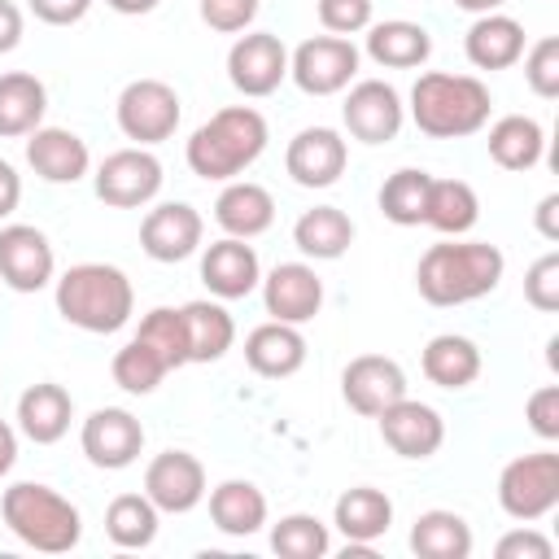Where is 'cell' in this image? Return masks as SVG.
<instances>
[{"instance_id":"6da1fadb","label":"cell","mask_w":559,"mask_h":559,"mask_svg":"<svg viewBox=\"0 0 559 559\" xmlns=\"http://www.w3.org/2000/svg\"><path fill=\"white\" fill-rule=\"evenodd\" d=\"M507 258L489 240H437L415 266V288L428 306H467L489 297L502 284Z\"/></svg>"},{"instance_id":"7a4b0ae2","label":"cell","mask_w":559,"mask_h":559,"mask_svg":"<svg viewBox=\"0 0 559 559\" xmlns=\"http://www.w3.org/2000/svg\"><path fill=\"white\" fill-rule=\"evenodd\" d=\"M266 140H271V127L253 105H227L188 135L183 157L197 179L227 183V179H240L266 153Z\"/></svg>"},{"instance_id":"3957f363","label":"cell","mask_w":559,"mask_h":559,"mask_svg":"<svg viewBox=\"0 0 559 559\" xmlns=\"http://www.w3.org/2000/svg\"><path fill=\"white\" fill-rule=\"evenodd\" d=\"M57 314L92 336H109L122 332L135 314V288L127 280V271L109 266V262H79L70 271H61L57 280Z\"/></svg>"},{"instance_id":"277c9868","label":"cell","mask_w":559,"mask_h":559,"mask_svg":"<svg viewBox=\"0 0 559 559\" xmlns=\"http://www.w3.org/2000/svg\"><path fill=\"white\" fill-rule=\"evenodd\" d=\"M489 87L476 74L428 70L411 87V122L432 140H463L489 127Z\"/></svg>"},{"instance_id":"5b68a950","label":"cell","mask_w":559,"mask_h":559,"mask_svg":"<svg viewBox=\"0 0 559 559\" xmlns=\"http://www.w3.org/2000/svg\"><path fill=\"white\" fill-rule=\"evenodd\" d=\"M0 520L9 524V533L22 546H31L39 555H66L83 537L79 507L66 493H57L52 485H44V480H17V485H9L4 498H0Z\"/></svg>"},{"instance_id":"8992f818","label":"cell","mask_w":559,"mask_h":559,"mask_svg":"<svg viewBox=\"0 0 559 559\" xmlns=\"http://www.w3.org/2000/svg\"><path fill=\"white\" fill-rule=\"evenodd\" d=\"M498 507L520 524H537L542 515H550L559 507V454L550 445L515 454L498 472Z\"/></svg>"},{"instance_id":"52a82bcc","label":"cell","mask_w":559,"mask_h":559,"mask_svg":"<svg viewBox=\"0 0 559 559\" xmlns=\"http://www.w3.org/2000/svg\"><path fill=\"white\" fill-rule=\"evenodd\" d=\"M114 118H118V131L127 140H135L140 148H153V144L170 140L179 131L183 105H179V92L166 79H131L118 92Z\"/></svg>"},{"instance_id":"ba28073f","label":"cell","mask_w":559,"mask_h":559,"mask_svg":"<svg viewBox=\"0 0 559 559\" xmlns=\"http://www.w3.org/2000/svg\"><path fill=\"white\" fill-rule=\"evenodd\" d=\"M362 52L345 35H310L288 52V79L306 96H336L358 79Z\"/></svg>"},{"instance_id":"9c48e42d","label":"cell","mask_w":559,"mask_h":559,"mask_svg":"<svg viewBox=\"0 0 559 559\" xmlns=\"http://www.w3.org/2000/svg\"><path fill=\"white\" fill-rule=\"evenodd\" d=\"M162 162L153 148H118L96 166V197L114 210H140L162 192Z\"/></svg>"},{"instance_id":"30bf717a","label":"cell","mask_w":559,"mask_h":559,"mask_svg":"<svg viewBox=\"0 0 559 559\" xmlns=\"http://www.w3.org/2000/svg\"><path fill=\"white\" fill-rule=\"evenodd\" d=\"M345 131L362 144H389L397 140L402 122H406V105L402 92L384 79H358L345 87V105H341Z\"/></svg>"},{"instance_id":"8fae6325","label":"cell","mask_w":559,"mask_h":559,"mask_svg":"<svg viewBox=\"0 0 559 559\" xmlns=\"http://www.w3.org/2000/svg\"><path fill=\"white\" fill-rule=\"evenodd\" d=\"M227 79L240 96H271L288 79V48L271 31H245L227 48Z\"/></svg>"},{"instance_id":"7c38bea8","label":"cell","mask_w":559,"mask_h":559,"mask_svg":"<svg viewBox=\"0 0 559 559\" xmlns=\"http://www.w3.org/2000/svg\"><path fill=\"white\" fill-rule=\"evenodd\" d=\"M79 445H83V454H87L92 467L122 472L144 450V424L127 406H96L83 419V428H79Z\"/></svg>"},{"instance_id":"4fadbf2b","label":"cell","mask_w":559,"mask_h":559,"mask_svg":"<svg viewBox=\"0 0 559 559\" xmlns=\"http://www.w3.org/2000/svg\"><path fill=\"white\" fill-rule=\"evenodd\" d=\"M57 275L52 240L31 223H4L0 227V284L13 293H39Z\"/></svg>"},{"instance_id":"5bb4252c","label":"cell","mask_w":559,"mask_h":559,"mask_svg":"<svg viewBox=\"0 0 559 559\" xmlns=\"http://www.w3.org/2000/svg\"><path fill=\"white\" fill-rule=\"evenodd\" d=\"M341 397H345V406L354 415L376 419L384 406H393L397 397H406V371L389 354H358L341 371Z\"/></svg>"},{"instance_id":"9a60e30c","label":"cell","mask_w":559,"mask_h":559,"mask_svg":"<svg viewBox=\"0 0 559 559\" xmlns=\"http://www.w3.org/2000/svg\"><path fill=\"white\" fill-rule=\"evenodd\" d=\"M349 166V144L336 127H301L284 148V170L297 188H332Z\"/></svg>"},{"instance_id":"2e32d148","label":"cell","mask_w":559,"mask_h":559,"mask_svg":"<svg viewBox=\"0 0 559 559\" xmlns=\"http://www.w3.org/2000/svg\"><path fill=\"white\" fill-rule=\"evenodd\" d=\"M144 493L157 511L166 515H188L192 507L205 502V467L197 454L188 450H162L148 467H144Z\"/></svg>"},{"instance_id":"e0dca14e","label":"cell","mask_w":559,"mask_h":559,"mask_svg":"<svg viewBox=\"0 0 559 559\" xmlns=\"http://www.w3.org/2000/svg\"><path fill=\"white\" fill-rule=\"evenodd\" d=\"M201 240H205V218L188 201H162L140 223V249L153 262H183L201 249Z\"/></svg>"},{"instance_id":"ac0fdd59","label":"cell","mask_w":559,"mask_h":559,"mask_svg":"<svg viewBox=\"0 0 559 559\" xmlns=\"http://www.w3.org/2000/svg\"><path fill=\"white\" fill-rule=\"evenodd\" d=\"M380 424V437L384 445L397 454V459H432L445 441V419L437 406L428 402H415V397H397L393 406H384L376 415Z\"/></svg>"},{"instance_id":"d6986e66","label":"cell","mask_w":559,"mask_h":559,"mask_svg":"<svg viewBox=\"0 0 559 559\" xmlns=\"http://www.w3.org/2000/svg\"><path fill=\"white\" fill-rule=\"evenodd\" d=\"M262 306L280 323H310L323 310V280L310 262H280L262 275Z\"/></svg>"},{"instance_id":"ffe728a7","label":"cell","mask_w":559,"mask_h":559,"mask_svg":"<svg viewBox=\"0 0 559 559\" xmlns=\"http://www.w3.org/2000/svg\"><path fill=\"white\" fill-rule=\"evenodd\" d=\"M201 284L210 288V297L218 301H240L262 284V262L258 249L249 240L223 236L214 245H205L201 253Z\"/></svg>"},{"instance_id":"44dd1931","label":"cell","mask_w":559,"mask_h":559,"mask_svg":"<svg viewBox=\"0 0 559 559\" xmlns=\"http://www.w3.org/2000/svg\"><path fill=\"white\" fill-rule=\"evenodd\" d=\"M26 166L44 183H79L92 170V148L70 127H35L26 135Z\"/></svg>"},{"instance_id":"7402d4cb","label":"cell","mask_w":559,"mask_h":559,"mask_svg":"<svg viewBox=\"0 0 559 559\" xmlns=\"http://www.w3.org/2000/svg\"><path fill=\"white\" fill-rule=\"evenodd\" d=\"M245 362L262 380H288L306 367V336L297 323L266 319L245 336Z\"/></svg>"},{"instance_id":"603a6c76","label":"cell","mask_w":559,"mask_h":559,"mask_svg":"<svg viewBox=\"0 0 559 559\" xmlns=\"http://www.w3.org/2000/svg\"><path fill=\"white\" fill-rule=\"evenodd\" d=\"M13 419H17V432H22L26 441H35V445H57V441L70 432L74 397H70L61 384L39 380V384L22 389Z\"/></svg>"},{"instance_id":"cb8c5ba5","label":"cell","mask_w":559,"mask_h":559,"mask_svg":"<svg viewBox=\"0 0 559 559\" xmlns=\"http://www.w3.org/2000/svg\"><path fill=\"white\" fill-rule=\"evenodd\" d=\"M214 223L223 227V236L236 240H253L262 231H271L275 223V197L253 183V179H227L218 201H214Z\"/></svg>"},{"instance_id":"d4e9b609","label":"cell","mask_w":559,"mask_h":559,"mask_svg":"<svg viewBox=\"0 0 559 559\" xmlns=\"http://www.w3.org/2000/svg\"><path fill=\"white\" fill-rule=\"evenodd\" d=\"M463 52L476 70H511L524 57V26L502 9L480 13L463 35Z\"/></svg>"},{"instance_id":"484cf974","label":"cell","mask_w":559,"mask_h":559,"mask_svg":"<svg viewBox=\"0 0 559 559\" xmlns=\"http://www.w3.org/2000/svg\"><path fill=\"white\" fill-rule=\"evenodd\" d=\"M332 524L345 542H358V546H376L389 524H393V498L376 485H354L336 498L332 507Z\"/></svg>"},{"instance_id":"4316f807","label":"cell","mask_w":559,"mask_h":559,"mask_svg":"<svg viewBox=\"0 0 559 559\" xmlns=\"http://www.w3.org/2000/svg\"><path fill=\"white\" fill-rule=\"evenodd\" d=\"M367 57L384 70H415L432 57V35H428V26L406 22V17L371 22L367 26Z\"/></svg>"},{"instance_id":"83f0119b","label":"cell","mask_w":559,"mask_h":559,"mask_svg":"<svg viewBox=\"0 0 559 559\" xmlns=\"http://www.w3.org/2000/svg\"><path fill=\"white\" fill-rule=\"evenodd\" d=\"M293 245L314 262H336L354 245V218L341 205H314L301 210L293 223Z\"/></svg>"},{"instance_id":"f1b7e54d","label":"cell","mask_w":559,"mask_h":559,"mask_svg":"<svg viewBox=\"0 0 559 559\" xmlns=\"http://www.w3.org/2000/svg\"><path fill=\"white\" fill-rule=\"evenodd\" d=\"M48 114V87L31 70L0 74V140H22L35 127H44Z\"/></svg>"},{"instance_id":"f546056e","label":"cell","mask_w":559,"mask_h":559,"mask_svg":"<svg viewBox=\"0 0 559 559\" xmlns=\"http://www.w3.org/2000/svg\"><path fill=\"white\" fill-rule=\"evenodd\" d=\"M419 367H424L428 384H437V389H467L480 376V345L459 332H437L424 345Z\"/></svg>"},{"instance_id":"4dcf8cb0","label":"cell","mask_w":559,"mask_h":559,"mask_svg":"<svg viewBox=\"0 0 559 559\" xmlns=\"http://www.w3.org/2000/svg\"><path fill=\"white\" fill-rule=\"evenodd\" d=\"M210 520L227 537H253L266 524V493L253 480H223L210 489Z\"/></svg>"},{"instance_id":"1f68e13d","label":"cell","mask_w":559,"mask_h":559,"mask_svg":"<svg viewBox=\"0 0 559 559\" xmlns=\"http://www.w3.org/2000/svg\"><path fill=\"white\" fill-rule=\"evenodd\" d=\"M183 314V336H188V362H218L236 345V319L227 314L223 301H188L179 306Z\"/></svg>"},{"instance_id":"d6a6232c","label":"cell","mask_w":559,"mask_h":559,"mask_svg":"<svg viewBox=\"0 0 559 559\" xmlns=\"http://www.w3.org/2000/svg\"><path fill=\"white\" fill-rule=\"evenodd\" d=\"M489 157L502 166V170H533L546 153V131L537 118L528 114H502L493 127H489Z\"/></svg>"},{"instance_id":"836d02e7","label":"cell","mask_w":559,"mask_h":559,"mask_svg":"<svg viewBox=\"0 0 559 559\" xmlns=\"http://www.w3.org/2000/svg\"><path fill=\"white\" fill-rule=\"evenodd\" d=\"M411 550L419 559H467L472 555V524L445 507L419 511L411 524Z\"/></svg>"},{"instance_id":"e575fe53","label":"cell","mask_w":559,"mask_h":559,"mask_svg":"<svg viewBox=\"0 0 559 559\" xmlns=\"http://www.w3.org/2000/svg\"><path fill=\"white\" fill-rule=\"evenodd\" d=\"M480 218V197L467 179H432L428 183V210L424 223L441 236H467Z\"/></svg>"},{"instance_id":"d590c367","label":"cell","mask_w":559,"mask_h":559,"mask_svg":"<svg viewBox=\"0 0 559 559\" xmlns=\"http://www.w3.org/2000/svg\"><path fill=\"white\" fill-rule=\"evenodd\" d=\"M157 524H162V511L148 502V493H118L109 507H105V537L122 550H144L153 546L157 537Z\"/></svg>"},{"instance_id":"8d00e7d4","label":"cell","mask_w":559,"mask_h":559,"mask_svg":"<svg viewBox=\"0 0 559 559\" xmlns=\"http://www.w3.org/2000/svg\"><path fill=\"white\" fill-rule=\"evenodd\" d=\"M428 183L432 175L419 170V166H402L384 179L380 188V214L397 227H419L424 223V210H428Z\"/></svg>"},{"instance_id":"74e56055","label":"cell","mask_w":559,"mask_h":559,"mask_svg":"<svg viewBox=\"0 0 559 559\" xmlns=\"http://www.w3.org/2000/svg\"><path fill=\"white\" fill-rule=\"evenodd\" d=\"M109 371H114V384L122 389V393H135V397H144V393H153L166 376H170V367H166V358L148 345V341H140V336H131L118 354H114V362H109Z\"/></svg>"},{"instance_id":"f35d334b","label":"cell","mask_w":559,"mask_h":559,"mask_svg":"<svg viewBox=\"0 0 559 559\" xmlns=\"http://www.w3.org/2000/svg\"><path fill=\"white\" fill-rule=\"evenodd\" d=\"M271 550L280 559H323L332 550V528L310 511H293L271 524Z\"/></svg>"},{"instance_id":"ab89813d","label":"cell","mask_w":559,"mask_h":559,"mask_svg":"<svg viewBox=\"0 0 559 559\" xmlns=\"http://www.w3.org/2000/svg\"><path fill=\"white\" fill-rule=\"evenodd\" d=\"M135 336L148 341V345L166 358L170 371L188 367V336H183V314H179V306H153V310L140 319Z\"/></svg>"},{"instance_id":"60d3db41","label":"cell","mask_w":559,"mask_h":559,"mask_svg":"<svg viewBox=\"0 0 559 559\" xmlns=\"http://www.w3.org/2000/svg\"><path fill=\"white\" fill-rule=\"evenodd\" d=\"M524 83L533 87V96L555 100L559 96V39L542 35L533 48H524Z\"/></svg>"},{"instance_id":"b9f144b4","label":"cell","mask_w":559,"mask_h":559,"mask_svg":"<svg viewBox=\"0 0 559 559\" xmlns=\"http://www.w3.org/2000/svg\"><path fill=\"white\" fill-rule=\"evenodd\" d=\"M524 301L542 314H555L559 310V253H542L528 271H524Z\"/></svg>"},{"instance_id":"7bdbcfd3","label":"cell","mask_w":559,"mask_h":559,"mask_svg":"<svg viewBox=\"0 0 559 559\" xmlns=\"http://www.w3.org/2000/svg\"><path fill=\"white\" fill-rule=\"evenodd\" d=\"M314 9H319V26L328 35H345V39L358 35V31H367L371 26V13H376L371 0H319Z\"/></svg>"},{"instance_id":"ee69618b","label":"cell","mask_w":559,"mask_h":559,"mask_svg":"<svg viewBox=\"0 0 559 559\" xmlns=\"http://www.w3.org/2000/svg\"><path fill=\"white\" fill-rule=\"evenodd\" d=\"M197 9H201V22H205L210 31H218V35H240V31L253 26L262 0H197Z\"/></svg>"},{"instance_id":"f6af8a7d","label":"cell","mask_w":559,"mask_h":559,"mask_svg":"<svg viewBox=\"0 0 559 559\" xmlns=\"http://www.w3.org/2000/svg\"><path fill=\"white\" fill-rule=\"evenodd\" d=\"M524 419L542 441H559V384H542L524 402Z\"/></svg>"},{"instance_id":"bcb514c9","label":"cell","mask_w":559,"mask_h":559,"mask_svg":"<svg viewBox=\"0 0 559 559\" xmlns=\"http://www.w3.org/2000/svg\"><path fill=\"white\" fill-rule=\"evenodd\" d=\"M493 555L498 559H550L555 555V542L546 533H537L533 524H520V528H511V533L498 537Z\"/></svg>"},{"instance_id":"7dc6e473","label":"cell","mask_w":559,"mask_h":559,"mask_svg":"<svg viewBox=\"0 0 559 559\" xmlns=\"http://www.w3.org/2000/svg\"><path fill=\"white\" fill-rule=\"evenodd\" d=\"M26 4H31V13H35L44 26H74V22H83L87 9H92V0H26Z\"/></svg>"},{"instance_id":"c3c4849f","label":"cell","mask_w":559,"mask_h":559,"mask_svg":"<svg viewBox=\"0 0 559 559\" xmlns=\"http://www.w3.org/2000/svg\"><path fill=\"white\" fill-rule=\"evenodd\" d=\"M22 31H26V17L13 0H0V52H13L22 44Z\"/></svg>"},{"instance_id":"681fc988","label":"cell","mask_w":559,"mask_h":559,"mask_svg":"<svg viewBox=\"0 0 559 559\" xmlns=\"http://www.w3.org/2000/svg\"><path fill=\"white\" fill-rule=\"evenodd\" d=\"M533 227L542 231V240H559V192H546L542 201H537V210H533Z\"/></svg>"},{"instance_id":"f907efd6","label":"cell","mask_w":559,"mask_h":559,"mask_svg":"<svg viewBox=\"0 0 559 559\" xmlns=\"http://www.w3.org/2000/svg\"><path fill=\"white\" fill-rule=\"evenodd\" d=\"M22 205V175L13 170V162L0 157V218H9Z\"/></svg>"},{"instance_id":"816d5d0a","label":"cell","mask_w":559,"mask_h":559,"mask_svg":"<svg viewBox=\"0 0 559 559\" xmlns=\"http://www.w3.org/2000/svg\"><path fill=\"white\" fill-rule=\"evenodd\" d=\"M17 463V428L9 419H0V476H9Z\"/></svg>"},{"instance_id":"f5cc1de1","label":"cell","mask_w":559,"mask_h":559,"mask_svg":"<svg viewBox=\"0 0 559 559\" xmlns=\"http://www.w3.org/2000/svg\"><path fill=\"white\" fill-rule=\"evenodd\" d=\"M114 13H122V17H140V13H153L157 9V0H105Z\"/></svg>"},{"instance_id":"db71d44e","label":"cell","mask_w":559,"mask_h":559,"mask_svg":"<svg viewBox=\"0 0 559 559\" xmlns=\"http://www.w3.org/2000/svg\"><path fill=\"white\" fill-rule=\"evenodd\" d=\"M507 0H454V9H463V13H472V17H480V13H498Z\"/></svg>"}]
</instances>
